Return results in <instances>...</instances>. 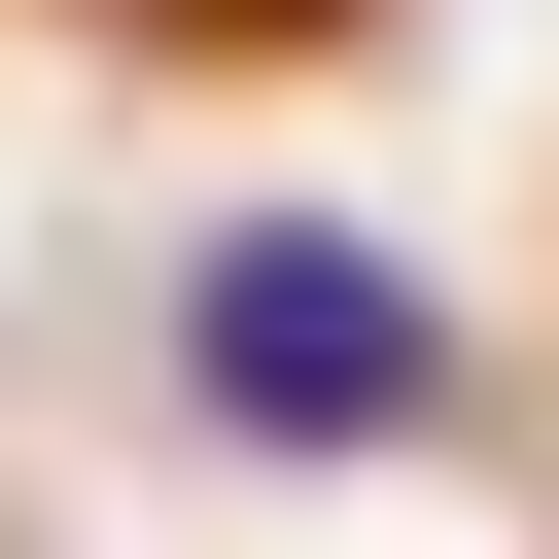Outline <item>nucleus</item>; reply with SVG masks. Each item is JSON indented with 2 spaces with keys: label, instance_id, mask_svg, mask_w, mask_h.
Here are the masks:
<instances>
[{
  "label": "nucleus",
  "instance_id": "nucleus-1",
  "mask_svg": "<svg viewBox=\"0 0 559 559\" xmlns=\"http://www.w3.org/2000/svg\"><path fill=\"white\" fill-rule=\"evenodd\" d=\"M175 419L210 454H419L454 419V280L349 245V210H210L175 245Z\"/></svg>",
  "mask_w": 559,
  "mask_h": 559
},
{
  "label": "nucleus",
  "instance_id": "nucleus-2",
  "mask_svg": "<svg viewBox=\"0 0 559 559\" xmlns=\"http://www.w3.org/2000/svg\"><path fill=\"white\" fill-rule=\"evenodd\" d=\"M140 35H314V0H140Z\"/></svg>",
  "mask_w": 559,
  "mask_h": 559
}]
</instances>
